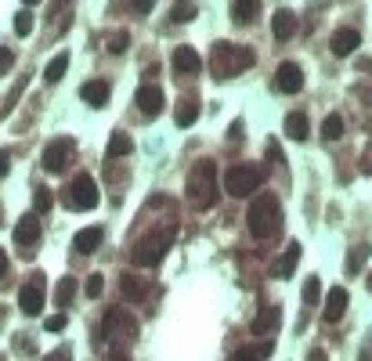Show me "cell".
<instances>
[{
  "instance_id": "8992f818",
  "label": "cell",
  "mask_w": 372,
  "mask_h": 361,
  "mask_svg": "<svg viewBox=\"0 0 372 361\" xmlns=\"http://www.w3.org/2000/svg\"><path fill=\"white\" fill-rule=\"evenodd\" d=\"M260 185H264V170H260V166H250V163L232 166V170L224 173V188H228V195H235V199L253 195Z\"/></svg>"
},
{
  "instance_id": "ba28073f",
  "label": "cell",
  "mask_w": 372,
  "mask_h": 361,
  "mask_svg": "<svg viewBox=\"0 0 372 361\" xmlns=\"http://www.w3.org/2000/svg\"><path fill=\"white\" fill-rule=\"evenodd\" d=\"M73 156H76V141H73V137H54V141L44 145L40 163H44L47 173H61V170L73 163Z\"/></svg>"
},
{
  "instance_id": "e575fe53",
  "label": "cell",
  "mask_w": 372,
  "mask_h": 361,
  "mask_svg": "<svg viewBox=\"0 0 372 361\" xmlns=\"http://www.w3.org/2000/svg\"><path fill=\"white\" fill-rule=\"evenodd\" d=\"M83 293H87L90 300H98V296L105 293V279H102V275H90V279L83 282Z\"/></svg>"
},
{
  "instance_id": "74e56055",
  "label": "cell",
  "mask_w": 372,
  "mask_h": 361,
  "mask_svg": "<svg viewBox=\"0 0 372 361\" xmlns=\"http://www.w3.org/2000/svg\"><path fill=\"white\" fill-rule=\"evenodd\" d=\"M44 329H47V333H61V329H66V314H51L44 322Z\"/></svg>"
},
{
  "instance_id": "f546056e",
  "label": "cell",
  "mask_w": 372,
  "mask_h": 361,
  "mask_svg": "<svg viewBox=\"0 0 372 361\" xmlns=\"http://www.w3.org/2000/svg\"><path fill=\"white\" fill-rule=\"evenodd\" d=\"M322 137H325V141H336V137H344V116H340V112L325 116V123H322Z\"/></svg>"
},
{
  "instance_id": "ab89813d",
  "label": "cell",
  "mask_w": 372,
  "mask_h": 361,
  "mask_svg": "<svg viewBox=\"0 0 372 361\" xmlns=\"http://www.w3.org/2000/svg\"><path fill=\"white\" fill-rule=\"evenodd\" d=\"M152 8H156V0H134V11L138 15H148Z\"/></svg>"
},
{
  "instance_id": "d6a6232c",
  "label": "cell",
  "mask_w": 372,
  "mask_h": 361,
  "mask_svg": "<svg viewBox=\"0 0 372 361\" xmlns=\"http://www.w3.org/2000/svg\"><path fill=\"white\" fill-rule=\"evenodd\" d=\"M318 300H322V282H318V275H311V279L304 282V304H307V307H315Z\"/></svg>"
},
{
  "instance_id": "3957f363",
  "label": "cell",
  "mask_w": 372,
  "mask_h": 361,
  "mask_svg": "<svg viewBox=\"0 0 372 361\" xmlns=\"http://www.w3.org/2000/svg\"><path fill=\"white\" fill-rule=\"evenodd\" d=\"M221 195V180H217V163L213 159H199L188 173V202L196 209H210Z\"/></svg>"
},
{
  "instance_id": "f6af8a7d",
  "label": "cell",
  "mask_w": 372,
  "mask_h": 361,
  "mask_svg": "<svg viewBox=\"0 0 372 361\" xmlns=\"http://www.w3.org/2000/svg\"><path fill=\"white\" fill-rule=\"evenodd\" d=\"M22 4H25V8H33V4H40V0H22Z\"/></svg>"
},
{
  "instance_id": "277c9868",
  "label": "cell",
  "mask_w": 372,
  "mask_h": 361,
  "mask_svg": "<svg viewBox=\"0 0 372 361\" xmlns=\"http://www.w3.org/2000/svg\"><path fill=\"white\" fill-rule=\"evenodd\" d=\"M170 243H174V231H167V228H156L152 235L138 238V246L131 250V260H134L138 267H156V264L167 257Z\"/></svg>"
},
{
  "instance_id": "2e32d148",
  "label": "cell",
  "mask_w": 372,
  "mask_h": 361,
  "mask_svg": "<svg viewBox=\"0 0 372 361\" xmlns=\"http://www.w3.org/2000/svg\"><path fill=\"white\" fill-rule=\"evenodd\" d=\"M358 44H361V33H358V29H336L332 40H329V51H332L336 58H347V54L358 51Z\"/></svg>"
},
{
  "instance_id": "836d02e7",
  "label": "cell",
  "mask_w": 372,
  "mask_h": 361,
  "mask_svg": "<svg viewBox=\"0 0 372 361\" xmlns=\"http://www.w3.org/2000/svg\"><path fill=\"white\" fill-rule=\"evenodd\" d=\"M127 44H131V33H127V29H119V33H112V37L105 40V47H109L112 54H123V51H127Z\"/></svg>"
},
{
  "instance_id": "9c48e42d",
  "label": "cell",
  "mask_w": 372,
  "mask_h": 361,
  "mask_svg": "<svg viewBox=\"0 0 372 361\" xmlns=\"http://www.w3.org/2000/svg\"><path fill=\"white\" fill-rule=\"evenodd\" d=\"M44 296H47V279L37 271V275L18 289V307H22V314L37 318V314L44 311Z\"/></svg>"
},
{
  "instance_id": "4fadbf2b",
  "label": "cell",
  "mask_w": 372,
  "mask_h": 361,
  "mask_svg": "<svg viewBox=\"0 0 372 361\" xmlns=\"http://www.w3.org/2000/svg\"><path fill=\"white\" fill-rule=\"evenodd\" d=\"M347 304H351V293L344 289V286H332L329 289V296H325V307H322V318L332 325V322H340L344 318V311H347Z\"/></svg>"
},
{
  "instance_id": "ac0fdd59",
  "label": "cell",
  "mask_w": 372,
  "mask_h": 361,
  "mask_svg": "<svg viewBox=\"0 0 372 361\" xmlns=\"http://www.w3.org/2000/svg\"><path fill=\"white\" fill-rule=\"evenodd\" d=\"M271 33H275V40H289L296 33V15L289 8H278L271 15Z\"/></svg>"
},
{
  "instance_id": "60d3db41",
  "label": "cell",
  "mask_w": 372,
  "mask_h": 361,
  "mask_svg": "<svg viewBox=\"0 0 372 361\" xmlns=\"http://www.w3.org/2000/svg\"><path fill=\"white\" fill-rule=\"evenodd\" d=\"M307 361H329V354H325V350H322V347H315V350H311V354H307Z\"/></svg>"
},
{
  "instance_id": "7bdbcfd3",
  "label": "cell",
  "mask_w": 372,
  "mask_h": 361,
  "mask_svg": "<svg viewBox=\"0 0 372 361\" xmlns=\"http://www.w3.org/2000/svg\"><path fill=\"white\" fill-rule=\"evenodd\" d=\"M242 137V119H235V123H232V141H239Z\"/></svg>"
},
{
  "instance_id": "8d00e7d4",
  "label": "cell",
  "mask_w": 372,
  "mask_h": 361,
  "mask_svg": "<svg viewBox=\"0 0 372 361\" xmlns=\"http://www.w3.org/2000/svg\"><path fill=\"white\" fill-rule=\"evenodd\" d=\"M15 69V51L11 47H0V76H8Z\"/></svg>"
},
{
  "instance_id": "44dd1931",
  "label": "cell",
  "mask_w": 372,
  "mask_h": 361,
  "mask_svg": "<svg viewBox=\"0 0 372 361\" xmlns=\"http://www.w3.org/2000/svg\"><path fill=\"white\" fill-rule=\"evenodd\" d=\"M80 98H83L90 109H102V105L109 102V83H105V80H90V83H83V87H80Z\"/></svg>"
},
{
  "instance_id": "f35d334b",
  "label": "cell",
  "mask_w": 372,
  "mask_h": 361,
  "mask_svg": "<svg viewBox=\"0 0 372 361\" xmlns=\"http://www.w3.org/2000/svg\"><path fill=\"white\" fill-rule=\"evenodd\" d=\"M44 361H73V350H69V347H58V350H51Z\"/></svg>"
},
{
  "instance_id": "e0dca14e",
  "label": "cell",
  "mask_w": 372,
  "mask_h": 361,
  "mask_svg": "<svg viewBox=\"0 0 372 361\" xmlns=\"http://www.w3.org/2000/svg\"><path fill=\"white\" fill-rule=\"evenodd\" d=\"M119 289H123V300H127V304H141L145 300V293H148V282L141 279V275H119Z\"/></svg>"
},
{
  "instance_id": "9a60e30c",
  "label": "cell",
  "mask_w": 372,
  "mask_h": 361,
  "mask_svg": "<svg viewBox=\"0 0 372 361\" xmlns=\"http://www.w3.org/2000/svg\"><path fill=\"white\" fill-rule=\"evenodd\" d=\"M102 243H105V228H102V224H90V228H83V231L73 235V250L83 253V257H87V253H95Z\"/></svg>"
},
{
  "instance_id": "4dcf8cb0",
  "label": "cell",
  "mask_w": 372,
  "mask_h": 361,
  "mask_svg": "<svg viewBox=\"0 0 372 361\" xmlns=\"http://www.w3.org/2000/svg\"><path fill=\"white\" fill-rule=\"evenodd\" d=\"M170 18H174V22H192V18H196V0H174Z\"/></svg>"
},
{
  "instance_id": "83f0119b",
  "label": "cell",
  "mask_w": 372,
  "mask_h": 361,
  "mask_svg": "<svg viewBox=\"0 0 372 361\" xmlns=\"http://www.w3.org/2000/svg\"><path fill=\"white\" fill-rule=\"evenodd\" d=\"M76 289H80V282H76L73 275H66V279L54 286V304H58V307H69L73 296H76Z\"/></svg>"
},
{
  "instance_id": "52a82bcc",
  "label": "cell",
  "mask_w": 372,
  "mask_h": 361,
  "mask_svg": "<svg viewBox=\"0 0 372 361\" xmlns=\"http://www.w3.org/2000/svg\"><path fill=\"white\" fill-rule=\"evenodd\" d=\"M98 199H102V192H98L90 173H80V177L69 180V188H66V206L69 209H95Z\"/></svg>"
},
{
  "instance_id": "8fae6325",
  "label": "cell",
  "mask_w": 372,
  "mask_h": 361,
  "mask_svg": "<svg viewBox=\"0 0 372 361\" xmlns=\"http://www.w3.org/2000/svg\"><path fill=\"white\" fill-rule=\"evenodd\" d=\"M138 109H141V116H148V119H156L163 109H167V94L156 87V83H145L141 90H138Z\"/></svg>"
},
{
  "instance_id": "5b68a950",
  "label": "cell",
  "mask_w": 372,
  "mask_h": 361,
  "mask_svg": "<svg viewBox=\"0 0 372 361\" xmlns=\"http://www.w3.org/2000/svg\"><path fill=\"white\" fill-rule=\"evenodd\" d=\"M102 329L109 333V343H116V347H131L138 340V318L127 307H109L102 314Z\"/></svg>"
},
{
  "instance_id": "bcb514c9",
  "label": "cell",
  "mask_w": 372,
  "mask_h": 361,
  "mask_svg": "<svg viewBox=\"0 0 372 361\" xmlns=\"http://www.w3.org/2000/svg\"><path fill=\"white\" fill-rule=\"evenodd\" d=\"M368 289H372V271H368Z\"/></svg>"
},
{
  "instance_id": "7a4b0ae2",
  "label": "cell",
  "mask_w": 372,
  "mask_h": 361,
  "mask_svg": "<svg viewBox=\"0 0 372 361\" xmlns=\"http://www.w3.org/2000/svg\"><path fill=\"white\" fill-rule=\"evenodd\" d=\"M246 228H250L253 238H275L282 231V206H278V199L271 192H264L250 202V209H246Z\"/></svg>"
},
{
  "instance_id": "4316f807",
  "label": "cell",
  "mask_w": 372,
  "mask_h": 361,
  "mask_svg": "<svg viewBox=\"0 0 372 361\" xmlns=\"http://www.w3.org/2000/svg\"><path fill=\"white\" fill-rule=\"evenodd\" d=\"M286 134H289L293 141H307V134H311V123H307L304 112H289V116H286Z\"/></svg>"
},
{
  "instance_id": "b9f144b4",
  "label": "cell",
  "mask_w": 372,
  "mask_h": 361,
  "mask_svg": "<svg viewBox=\"0 0 372 361\" xmlns=\"http://www.w3.org/2000/svg\"><path fill=\"white\" fill-rule=\"evenodd\" d=\"M4 275H8V253L0 250V282H4Z\"/></svg>"
},
{
  "instance_id": "5bb4252c",
  "label": "cell",
  "mask_w": 372,
  "mask_h": 361,
  "mask_svg": "<svg viewBox=\"0 0 372 361\" xmlns=\"http://www.w3.org/2000/svg\"><path fill=\"white\" fill-rule=\"evenodd\" d=\"M170 66H174L177 76H196V73L203 69V58H199L196 47H177L174 58H170Z\"/></svg>"
},
{
  "instance_id": "d6986e66",
  "label": "cell",
  "mask_w": 372,
  "mask_h": 361,
  "mask_svg": "<svg viewBox=\"0 0 372 361\" xmlns=\"http://www.w3.org/2000/svg\"><path fill=\"white\" fill-rule=\"evenodd\" d=\"M278 325H282V311H278L275 304H264V307L257 311V318H253V333L264 336V333H275Z\"/></svg>"
},
{
  "instance_id": "603a6c76",
  "label": "cell",
  "mask_w": 372,
  "mask_h": 361,
  "mask_svg": "<svg viewBox=\"0 0 372 361\" xmlns=\"http://www.w3.org/2000/svg\"><path fill=\"white\" fill-rule=\"evenodd\" d=\"M134 152V137L127 134V130H116L112 137H109V159H123V156H131Z\"/></svg>"
},
{
  "instance_id": "30bf717a",
  "label": "cell",
  "mask_w": 372,
  "mask_h": 361,
  "mask_svg": "<svg viewBox=\"0 0 372 361\" xmlns=\"http://www.w3.org/2000/svg\"><path fill=\"white\" fill-rule=\"evenodd\" d=\"M15 243H18V250H25V253L37 250V243H40V217H37V214H25V217L15 224Z\"/></svg>"
},
{
  "instance_id": "d590c367",
  "label": "cell",
  "mask_w": 372,
  "mask_h": 361,
  "mask_svg": "<svg viewBox=\"0 0 372 361\" xmlns=\"http://www.w3.org/2000/svg\"><path fill=\"white\" fill-rule=\"evenodd\" d=\"M15 33H18V37H29V33H33V15H29V11H18V15H15Z\"/></svg>"
},
{
  "instance_id": "d4e9b609",
  "label": "cell",
  "mask_w": 372,
  "mask_h": 361,
  "mask_svg": "<svg viewBox=\"0 0 372 361\" xmlns=\"http://www.w3.org/2000/svg\"><path fill=\"white\" fill-rule=\"evenodd\" d=\"M275 354V340H260V343H250V347H242L235 354V361H264Z\"/></svg>"
},
{
  "instance_id": "1f68e13d",
  "label": "cell",
  "mask_w": 372,
  "mask_h": 361,
  "mask_svg": "<svg viewBox=\"0 0 372 361\" xmlns=\"http://www.w3.org/2000/svg\"><path fill=\"white\" fill-rule=\"evenodd\" d=\"M51 206H54V195H51L47 188H37V192H33V214L44 217V214H51Z\"/></svg>"
},
{
  "instance_id": "ee69618b",
  "label": "cell",
  "mask_w": 372,
  "mask_h": 361,
  "mask_svg": "<svg viewBox=\"0 0 372 361\" xmlns=\"http://www.w3.org/2000/svg\"><path fill=\"white\" fill-rule=\"evenodd\" d=\"M8 166H11V159H8V152H0V177L8 173Z\"/></svg>"
},
{
  "instance_id": "484cf974",
  "label": "cell",
  "mask_w": 372,
  "mask_h": 361,
  "mask_svg": "<svg viewBox=\"0 0 372 361\" xmlns=\"http://www.w3.org/2000/svg\"><path fill=\"white\" fill-rule=\"evenodd\" d=\"M69 62H73V58H69V51H58V54L51 58V62L44 66V80H47V83H58L61 76H66Z\"/></svg>"
},
{
  "instance_id": "6da1fadb",
  "label": "cell",
  "mask_w": 372,
  "mask_h": 361,
  "mask_svg": "<svg viewBox=\"0 0 372 361\" xmlns=\"http://www.w3.org/2000/svg\"><path fill=\"white\" fill-rule=\"evenodd\" d=\"M253 62H257V54H253V47H246V44L221 40V44H213V51H210V73L217 80H232V76L246 73Z\"/></svg>"
},
{
  "instance_id": "7402d4cb",
  "label": "cell",
  "mask_w": 372,
  "mask_h": 361,
  "mask_svg": "<svg viewBox=\"0 0 372 361\" xmlns=\"http://www.w3.org/2000/svg\"><path fill=\"white\" fill-rule=\"evenodd\" d=\"M199 112H203V109H199V98L188 94V98H181V102H177V109H174V123H177V127H192L196 119H199Z\"/></svg>"
},
{
  "instance_id": "cb8c5ba5",
  "label": "cell",
  "mask_w": 372,
  "mask_h": 361,
  "mask_svg": "<svg viewBox=\"0 0 372 361\" xmlns=\"http://www.w3.org/2000/svg\"><path fill=\"white\" fill-rule=\"evenodd\" d=\"M257 15H260V0H232V18L239 25L257 22Z\"/></svg>"
},
{
  "instance_id": "7c38bea8",
  "label": "cell",
  "mask_w": 372,
  "mask_h": 361,
  "mask_svg": "<svg viewBox=\"0 0 372 361\" xmlns=\"http://www.w3.org/2000/svg\"><path fill=\"white\" fill-rule=\"evenodd\" d=\"M275 87L282 90V94H296V90H304V69L296 62H282L275 69Z\"/></svg>"
},
{
  "instance_id": "7dc6e473",
  "label": "cell",
  "mask_w": 372,
  "mask_h": 361,
  "mask_svg": "<svg viewBox=\"0 0 372 361\" xmlns=\"http://www.w3.org/2000/svg\"><path fill=\"white\" fill-rule=\"evenodd\" d=\"M58 4H66V0H58Z\"/></svg>"
},
{
  "instance_id": "f1b7e54d",
  "label": "cell",
  "mask_w": 372,
  "mask_h": 361,
  "mask_svg": "<svg viewBox=\"0 0 372 361\" xmlns=\"http://www.w3.org/2000/svg\"><path fill=\"white\" fill-rule=\"evenodd\" d=\"M365 260H368V246H365V243L351 246V257H347V275H361Z\"/></svg>"
},
{
  "instance_id": "ffe728a7",
  "label": "cell",
  "mask_w": 372,
  "mask_h": 361,
  "mask_svg": "<svg viewBox=\"0 0 372 361\" xmlns=\"http://www.w3.org/2000/svg\"><path fill=\"white\" fill-rule=\"evenodd\" d=\"M296 264H300V243H289V246H286V257H278V260H275L271 275H275V279H293Z\"/></svg>"
}]
</instances>
